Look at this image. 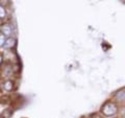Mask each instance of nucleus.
Listing matches in <instances>:
<instances>
[{"label":"nucleus","mask_w":125,"mask_h":118,"mask_svg":"<svg viewBox=\"0 0 125 118\" xmlns=\"http://www.w3.org/2000/svg\"><path fill=\"white\" fill-rule=\"evenodd\" d=\"M95 118H102V117H100V116H96Z\"/></svg>","instance_id":"12"},{"label":"nucleus","mask_w":125,"mask_h":118,"mask_svg":"<svg viewBox=\"0 0 125 118\" xmlns=\"http://www.w3.org/2000/svg\"><path fill=\"white\" fill-rule=\"evenodd\" d=\"M123 117L125 118V109H124V111H123Z\"/></svg>","instance_id":"11"},{"label":"nucleus","mask_w":125,"mask_h":118,"mask_svg":"<svg viewBox=\"0 0 125 118\" xmlns=\"http://www.w3.org/2000/svg\"><path fill=\"white\" fill-rule=\"evenodd\" d=\"M2 61H3V59H2V54H0V65L2 64Z\"/></svg>","instance_id":"10"},{"label":"nucleus","mask_w":125,"mask_h":118,"mask_svg":"<svg viewBox=\"0 0 125 118\" xmlns=\"http://www.w3.org/2000/svg\"><path fill=\"white\" fill-rule=\"evenodd\" d=\"M115 98L119 101H124L125 100V90H121L115 95Z\"/></svg>","instance_id":"6"},{"label":"nucleus","mask_w":125,"mask_h":118,"mask_svg":"<svg viewBox=\"0 0 125 118\" xmlns=\"http://www.w3.org/2000/svg\"><path fill=\"white\" fill-rule=\"evenodd\" d=\"M4 42H5V37L2 34H0V47L4 45Z\"/></svg>","instance_id":"9"},{"label":"nucleus","mask_w":125,"mask_h":118,"mask_svg":"<svg viewBox=\"0 0 125 118\" xmlns=\"http://www.w3.org/2000/svg\"><path fill=\"white\" fill-rule=\"evenodd\" d=\"M15 44H16V40L14 38H11V37H10V38H7V39H5V42H4V46L5 48H13V47L15 46Z\"/></svg>","instance_id":"4"},{"label":"nucleus","mask_w":125,"mask_h":118,"mask_svg":"<svg viewBox=\"0 0 125 118\" xmlns=\"http://www.w3.org/2000/svg\"><path fill=\"white\" fill-rule=\"evenodd\" d=\"M6 16V11L2 5H0V19H3Z\"/></svg>","instance_id":"8"},{"label":"nucleus","mask_w":125,"mask_h":118,"mask_svg":"<svg viewBox=\"0 0 125 118\" xmlns=\"http://www.w3.org/2000/svg\"><path fill=\"white\" fill-rule=\"evenodd\" d=\"M13 116V110L11 109H6L0 114V118H11Z\"/></svg>","instance_id":"5"},{"label":"nucleus","mask_w":125,"mask_h":118,"mask_svg":"<svg viewBox=\"0 0 125 118\" xmlns=\"http://www.w3.org/2000/svg\"><path fill=\"white\" fill-rule=\"evenodd\" d=\"M0 31H1V34L4 37L10 38L11 36V34H13V28H11V26L10 24H3L1 26V28H0Z\"/></svg>","instance_id":"2"},{"label":"nucleus","mask_w":125,"mask_h":118,"mask_svg":"<svg viewBox=\"0 0 125 118\" xmlns=\"http://www.w3.org/2000/svg\"><path fill=\"white\" fill-rule=\"evenodd\" d=\"M117 112H118V107H117V105L115 103H111V101L104 104L102 106V108H101V113H102L104 116H107V117L115 115Z\"/></svg>","instance_id":"1"},{"label":"nucleus","mask_w":125,"mask_h":118,"mask_svg":"<svg viewBox=\"0 0 125 118\" xmlns=\"http://www.w3.org/2000/svg\"><path fill=\"white\" fill-rule=\"evenodd\" d=\"M10 103V96L7 95H2L1 97H0V104L1 105H7Z\"/></svg>","instance_id":"7"},{"label":"nucleus","mask_w":125,"mask_h":118,"mask_svg":"<svg viewBox=\"0 0 125 118\" xmlns=\"http://www.w3.org/2000/svg\"><path fill=\"white\" fill-rule=\"evenodd\" d=\"M3 88H4V90H5V91H7V92L13 91V89H14V82L10 81V80L5 81L4 83H3Z\"/></svg>","instance_id":"3"}]
</instances>
